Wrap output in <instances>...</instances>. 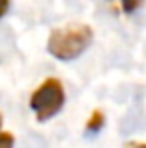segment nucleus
<instances>
[{"label":"nucleus","mask_w":146,"mask_h":148,"mask_svg":"<svg viewBox=\"0 0 146 148\" xmlns=\"http://www.w3.org/2000/svg\"><path fill=\"white\" fill-rule=\"evenodd\" d=\"M64 86L58 78H46L30 96V108L34 110L36 118L40 122H46L52 116H56L64 106Z\"/></svg>","instance_id":"2"},{"label":"nucleus","mask_w":146,"mask_h":148,"mask_svg":"<svg viewBox=\"0 0 146 148\" xmlns=\"http://www.w3.org/2000/svg\"><path fill=\"white\" fill-rule=\"evenodd\" d=\"M144 0H120V4H122V10L126 12V14H132L140 4H142Z\"/></svg>","instance_id":"4"},{"label":"nucleus","mask_w":146,"mask_h":148,"mask_svg":"<svg viewBox=\"0 0 146 148\" xmlns=\"http://www.w3.org/2000/svg\"><path fill=\"white\" fill-rule=\"evenodd\" d=\"M92 42V28L86 24H74L56 28L48 36V52L58 60L78 58Z\"/></svg>","instance_id":"1"},{"label":"nucleus","mask_w":146,"mask_h":148,"mask_svg":"<svg viewBox=\"0 0 146 148\" xmlns=\"http://www.w3.org/2000/svg\"><path fill=\"white\" fill-rule=\"evenodd\" d=\"M14 146V136L10 132H0V148H12Z\"/></svg>","instance_id":"5"},{"label":"nucleus","mask_w":146,"mask_h":148,"mask_svg":"<svg viewBox=\"0 0 146 148\" xmlns=\"http://www.w3.org/2000/svg\"><path fill=\"white\" fill-rule=\"evenodd\" d=\"M0 126H2V114H0Z\"/></svg>","instance_id":"7"},{"label":"nucleus","mask_w":146,"mask_h":148,"mask_svg":"<svg viewBox=\"0 0 146 148\" xmlns=\"http://www.w3.org/2000/svg\"><path fill=\"white\" fill-rule=\"evenodd\" d=\"M8 8H10V0H0V18H4Z\"/></svg>","instance_id":"6"},{"label":"nucleus","mask_w":146,"mask_h":148,"mask_svg":"<svg viewBox=\"0 0 146 148\" xmlns=\"http://www.w3.org/2000/svg\"><path fill=\"white\" fill-rule=\"evenodd\" d=\"M102 124H104V114H102L100 110H94V112L90 114L88 122H86V130H90V132H98V130L102 128Z\"/></svg>","instance_id":"3"}]
</instances>
